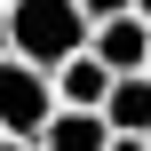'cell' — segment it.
Returning a JSON list of instances; mask_svg holds the SVG:
<instances>
[{
	"mask_svg": "<svg viewBox=\"0 0 151 151\" xmlns=\"http://www.w3.org/2000/svg\"><path fill=\"white\" fill-rule=\"evenodd\" d=\"M143 80H151V64H143Z\"/></svg>",
	"mask_w": 151,
	"mask_h": 151,
	"instance_id": "8fae6325",
	"label": "cell"
},
{
	"mask_svg": "<svg viewBox=\"0 0 151 151\" xmlns=\"http://www.w3.org/2000/svg\"><path fill=\"white\" fill-rule=\"evenodd\" d=\"M104 119H111V135H151V80L143 72H119V80H111Z\"/></svg>",
	"mask_w": 151,
	"mask_h": 151,
	"instance_id": "8992f818",
	"label": "cell"
},
{
	"mask_svg": "<svg viewBox=\"0 0 151 151\" xmlns=\"http://www.w3.org/2000/svg\"><path fill=\"white\" fill-rule=\"evenodd\" d=\"M88 40H96V16H88L80 0H8V56L56 72V64H72Z\"/></svg>",
	"mask_w": 151,
	"mask_h": 151,
	"instance_id": "6da1fadb",
	"label": "cell"
},
{
	"mask_svg": "<svg viewBox=\"0 0 151 151\" xmlns=\"http://www.w3.org/2000/svg\"><path fill=\"white\" fill-rule=\"evenodd\" d=\"M111 64L96 56V48H80L72 64H56V104H72V111H104V96H111Z\"/></svg>",
	"mask_w": 151,
	"mask_h": 151,
	"instance_id": "3957f363",
	"label": "cell"
},
{
	"mask_svg": "<svg viewBox=\"0 0 151 151\" xmlns=\"http://www.w3.org/2000/svg\"><path fill=\"white\" fill-rule=\"evenodd\" d=\"M0 56H8V0H0Z\"/></svg>",
	"mask_w": 151,
	"mask_h": 151,
	"instance_id": "9c48e42d",
	"label": "cell"
},
{
	"mask_svg": "<svg viewBox=\"0 0 151 151\" xmlns=\"http://www.w3.org/2000/svg\"><path fill=\"white\" fill-rule=\"evenodd\" d=\"M88 48H96V56H104L111 72H143V64H151V24L135 16V8H127V16H104Z\"/></svg>",
	"mask_w": 151,
	"mask_h": 151,
	"instance_id": "277c9868",
	"label": "cell"
},
{
	"mask_svg": "<svg viewBox=\"0 0 151 151\" xmlns=\"http://www.w3.org/2000/svg\"><path fill=\"white\" fill-rule=\"evenodd\" d=\"M0 151H32V143H24V135H0Z\"/></svg>",
	"mask_w": 151,
	"mask_h": 151,
	"instance_id": "30bf717a",
	"label": "cell"
},
{
	"mask_svg": "<svg viewBox=\"0 0 151 151\" xmlns=\"http://www.w3.org/2000/svg\"><path fill=\"white\" fill-rule=\"evenodd\" d=\"M111 151H151V143H143V135H111Z\"/></svg>",
	"mask_w": 151,
	"mask_h": 151,
	"instance_id": "ba28073f",
	"label": "cell"
},
{
	"mask_svg": "<svg viewBox=\"0 0 151 151\" xmlns=\"http://www.w3.org/2000/svg\"><path fill=\"white\" fill-rule=\"evenodd\" d=\"M32 151H111V119H104V111H72V104H64V111L32 135Z\"/></svg>",
	"mask_w": 151,
	"mask_h": 151,
	"instance_id": "5b68a950",
	"label": "cell"
},
{
	"mask_svg": "<svg viewBox=\"0 0 151 151\" xmlns=\"http://www.w3.org/2000/svg\"><path fill=\"white\" fill-rule=\"evenodd\" d=\"M80 8H88V16H96V24H104V16H127V8H135V0H80Z\"/></svg>",
	"mask_w": 151,
	"mask_h": 151,
	"instance_id": "52a82bcc",
	"label": "cell"
},
{
	"mask_svg": "<svg viewBox=\"0 0 151 151\" xmlns=\"http://www.w3.org/2000/svg\"><path fill=\"white\" fill-rule=\"evenodd\" d=\"M143 143H151V135H143Z\"/></svg>",
	"mask_w": 151,
	"mask_h": 151,
	"instance_id": "7c38bea8",
	"label": "cell"
},
{
	"mask_svg": "<svg viewBox=\"0 0 151 151\" xmlns=\"http://www.w3.org/2000/svg\"><path fill=\"white\" fill-rule=\"evenodd\" d=\"M56 111H64L56 104V72H40L24 56H0V135H24L32 143Z\"/></svg>",
	"mask_w": 151,
	"mask_h": 151,
	"instance_id": "7a4b0ae2",
	"label": "cell"
}]
</instances>
